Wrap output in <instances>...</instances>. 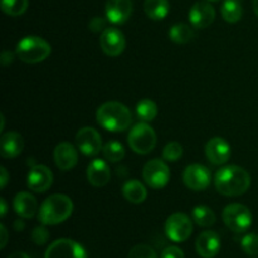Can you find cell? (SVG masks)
Returning a JSON list of instances; mask_svg holds the SVG:
<instances>
[{"mask_svg": "<svg viewBox=\"0 0 258 258\" xmlns=\"http://www.w3.org/2000/svg\"><path fill=\"white\" fill-rule=\"evenodd\" d=\"M222 17L228 23H237L243 15V8L239 0H224L221 8Z\"/></svg>", "mask_w": 258, "mask_h": 258, "instance_id": "obj_24", "label": "cell"}, {"mask_svg": "<svg viewBox=\"0 0 258 258\" xmlns=\"http://www.w3.org/2000/svg\"><path fill=\"white\" fill-rule=\"evenodd\" d=\"M253 10L258 17V0H253Z\"/></svg>", "mask_w": 258, "mask_h": 258, "instance_id": "obj_43", "label": "cell"}, {"mask_svg": "<svg viewBox=\"0 0 258 258\" xmlns=\"http://www.w3.org/2000/svg\"><path fill=\"white\" fill-rule=\"evenodd\" d=\"M97 123L111 133H122L133 123L131 111L123 103L117 101H108L101 105L96 112Z\"/></svg>", "mask_w": 258, "mask_h": 258, "instance_id": "obj_2", "label": "cell"}, {"mask_svg": "<svg viewBox=\"0 0 258 258\" xmlns=\"http://www.w3.org/2000/svg\"><path fill=\"white\" fill-rule=\"evenodd\" d=\"M143 179L151 189H163L170 180V169L161 159L149 160L143 168Z\"/></svg>", "mask_w": 258, "mask_h": 258, "instance_id": "obj_7", "label": "cell"}, {"mask_svg": "<svg viewBox=\"0 0 258 258\" xmlns=\"http://www.w3.org/2000/svg\"><path fill=\"white\" fill-rule=\"evenodd\" d=\"M102 154L110 163H118L125 158V148L118 141H108L106 145H103Z\"/></svg>", "mask_w": 258, "mask_h": 258, "instance_id": "obj_28", "label": "cell"}, {"mask_svg": "<svg viewBox=\"0 0 258 258\" xmlns=\"http://www.w3.org/2000/svg\"><path fill=\"white\" fill-rule=\"evenodd\" d=\"M197 253L202 258H214L221 251V238L214 231H204L196 241Z\"/></svg>", "mask_w": 258, "mask_h": 258, "instance_id": "obj_18", "label": "cell"}, {"mask_svg": "<svg viewBox=\"0 0 258 258\" xmlns=\"http://www.w3.org/2000/svg\"><path fill=\"white\" fill-rule=\"evenodd\" d=\"M217 191L224 197H239L251 186L248 171L238 165H228L219 169L214 176Z\"/></svg>", "mask_w": 258, "mask_h": 258, "instance_id": "obj_1", "label": "cell"}, {"mask_svg": "<svg viewBox=\"0 0 258 258\" xmlns=\"http://www.w3.org/2000/svg\"><path fill=\"white\" fill-rule=\"evenodd\" d=\"M106 24H107V22H106V19H103V18L101 17H95L91 19L90 24H88V28H90L91 32L93 33H102L103 30L106 29Z\"/></svg>", "mask_w": 258, "mask_h": 258, "instance_id": "obj_34", "label": "cell"}, {"mask_svg": "<svg viewBox=\"0 0 258 258\" xmlns=\"http://www.w3.org/2000/svg\"><path fill=\"white\" fill-rule=\"evenodd\" d=\"M30 237H32V241L34 242L37 246H43V244L47 243L48 239H49V232H48V229L45 228L44 224H43V226L35 227V228L33 229Z\"/></svg>", "mask_w": 258, "mask_h": 258, "instance_id": "obj_33", "label": "cell"}, {"mask_svg": "<svg viewBox=\"0 0 258 258\" xmlns=\"http://www.w3.org/2000/svg\"><path fill=\"white\" fill-rule=\"evenodd\" d=\"M53 184V173L48 166L35 164L27 176V185L34 193H45Z\"/></svg>", "mask_w": 258, "mask_h": 258, "instance_id": "obj_13", "label": "cell"}, {"mask_svg": "<svg viewBox=\"0 0 258 258\" xmlns=\"http://www.w3.org/2000/svg\"><path fill=\"white\" fill-rule=\"evenodd\" d=\"M242 249L248 256H257L258 254V234L248 233L242 238Z\"/></svg>", "mask_w": 258, "mask_h": 258, "instance_id": "obj_31", "label": "cell"}, {"mask_svg": "<svg viewBox=\"0 0 258 258\" xmlns=\"http://www.w3.org/2000/svg\"><path fill=\"white\" fill-rule=\"evenodd\" d=\"M13 60H14V54H13L12 52H9V50H4L2 54V58H0L2 64L4 66V67H7V66L12 64Z\"/></svg>", "mask_w": 258, "mask_h": 258, "instance_id": "obj_36", "label": "cell"}, {"mask_svg": "<svg viewBox=\"0 0 258 258\" xmlns=\"http://www.w3.org/2000/svg\"><path fill=\"white\" fill-rule=\"evenodd\" d=\"M54 163L58 169L62 171H70L77 165L78 163V151L71 143H60L55 146L53 153Z\"/></svg>", "mask_w": 258, "mask_h": 258, "instance_id": "obj_17", "label": "cell"}, {"mask_svg": "<svg viewBox=\"0 0 258 258\" xmlns=\"http://www.w3.org/2000/svg\"><path fill=\"white\" fill-rule=\"evenodd\" d=\"M183 181L186 188L194 191L206 190L212 181L211 171L201 164H191L184 169Z\"/></svg>", "mask_w": 258, "mask_h": 258, "instance_id": "obj_11", "label": "cell"}, {"mask_svg": "<svg viewBox=\"0 0 258 258\" xmlns=\"http://www.w3.org/2000/svg\"><path fill=\"white\" fill-rule=\"evenodd\" d=\"M127 143L134 153L146 155L155 149L156 134L148 122L143 121L131 128L127 136Z\"/></svg>", "mask_w": 258, "mask_h": 258, "instance_id": "obj_5", "label": "cell"}, {"mask_svg": "<svg viewBox=\"0 0 258 258\" xmlns=\"http://www.w3.org/2000/svg\"><path fill=\"white\" fill-rule=\"evenodd\" d=\"M7 212H8L7 201H5V198H0V216H2V218H4Z\"/></svg>", "mask_w": 258, "mask_h": 258, "instance_id": "obj_39", "label": "cell"}, {"mask_svg": "<svg viewBox=\"0 0 258 258\" xmlns=\"http://www.w3.org/2000/svg\"><path fill=\"white\" fill-rule=\"evenodd\" d=\"M144 10L150 19L163 20L170 12V4L169 0H145Z\"/></svg>", "mask_w": 258, "mask_h": 258, "instance_id": "obj_23", "label": "cell"}, {"mask_svg": "<svg viewBox=\"0 0 258 258\" xmlns=\"http://www.w3.org/2000/svg\"><path fill=\"white\" fill-rule=\"evenodd\" d=\"M111 179V170L108 164L102 159H93L87 166V180L95 188L107 185Z\"/></svg>", "mask_w": 258, "mask_h": 258, "instance_id": "obj_19", "label": "cell"}, {"mask_svg": "<svg viewBox=\"0 0 258 258\" xmlns=\"http://www.w3.org/2000/svg\"><path fill=\"white\" fill-rule=\"evenodd\" d=\"M216 19V10L208 2H197L189 10V22L197 29H206Z\"/></svg>", "mask_w": 258, "mask_h": 258, "instance_id": "obj_14", "label": "cell"}, {"mask_svg": "<svg viewBox=\"0 0 258 258\" xmlns=\"http://www.w3.org/2000/svg\"><path fill=\"white\" fill-rule=\"evenodd\" d=\"M44 258H87L85 247L70 238H60L50 243Z\"/></svg>", "mask_w": 258, "mask_h": 258, "instance_id": "obj_9", "label": "cell"}, {"mask_svg": "<svg viewBox=\"0 0 258 258\" xmlns=\"http://www.w3.org/2000/svg\"><path fill=\"white\" fill-rule=\"evenodd\" d=\"M127 258H158V254L148 244H136L130 249Z\"/></svg>", "mask_w": 258, "mask_h": 258, "instance_id": "obj_32", "label": "cell"}, {"mask_svg": "<svg viewBox=\"0 0 258 258\" xmlns=\"http://www.w3.org/2000/svg\"><path fill=\"white\" fill-rule=\"evenodd\" d=\"M24 149V140L19 133L8 131L0 139V154L4 159H14L22 154Z\"/></svg>", "mask_w": 258, "mask_h": 258, "instance_id": "obj_20", "label": "cell"}, {"mask_svg": "<svg viewBox=\"0 0 258 258\" xmlns=\"http://www.w3.org/2000/svg\"><path fill=\"white\" fill-rule=\"evenodd\" d=\"M161 258H185V256L179 247L169 246L161 252Z\"/></svg>", "mask_w": 258, "mask_h": 258, "instance_id": "obj_35", "label": "cell"}, {"mask_svg": "<svg viewBox=\"0 0 258 258\" xmlns=\"http://www.w3.org/2000/svg\"><path fill=\"white\" fill-rule=\"evenodd\" d=\"M193 233V222L185 213H174L165 222V234L170 241L181 243Z\"/></svg>", "mask_w": 258, "mask_h": 258, "instance_id": "obj_8", "label": "cell"}, {"mask_svg": "<svg viewBox=\"0 0 258 258\" xmlns=\"http://www.w3.org/2000/svg\"><path fill=\"white\" fill-rule=\"evenodd\" d=\"M29 5V0H2V10L10 17L24 14Z\"/></svg>", "mask_w": 258, "mask_h": 258, "instance_id": "obj_29", "label": "cell"}, {"mask_svg": "<svg viewBox=\"0 0 258 258\" xmlns=\"http://www.w3.org/2000/svg\"><path fill=\"white\" fill-rule=\"evenodd\" d=\"M231 145L223 138H212L206 145V156L213 165H224L231 158Z\"/></svg>", "mask_w": 258, "mask_h": 258, "instance_id": "obj_15", "label": "cell"}, {"mask_svg": "<svg viewBox=\"0 0 258 258\" xmlns=\"http://www.w3.org/2000/svg\"><path fill=\"white\" fill-rule=\"evenodd\" d=\"M223 222L231 231L236 233H243L249 227L252 226L253 222V216L248 207L241 203H232L228 204L223 209Z\"/></svg>", "mask_w": 258, "mask_h": 258, "instance_id": "obj_6", "label": "cell"}, {"mask_svg": "<svg viewBox=\"0 0 258 258\" xmlns=\"http://www.w3.org/2000/svg\"><path fill=\"white\" fill-rule=\"evenodd\" d=\"M0 120H2V126H0V131H3L4 130V127H5V117H4V115H0Z\"/></svg>", "mask_w": 258, "mask_h": 258, "instance_id": "obj_42", "label": "cell"}, {"mask_svg": "<svg viewBox=\"0 0 258 258\" xmlns=\"http://www.w3.org/2000/svg\"><path fill=\"white\" fill-rule=\"evenodd\" d=\"M100 47L108 57H118L126 48V39L123 33L115 27L106 28L100 37Z\"/></svg>", "mask_w": 258, "mask_h": 258, "instance_id": "obj_12", "label": "cell"}, {"mask_svg": "<svg viewBox=\"0 0 258 258\" xmlns=\"http://www.w3.org/2000/svg\"><path fill=\"white\" fill-rule=\"evenodd\" d=\"M134 5L131 0H107L105 12L106 18L110 23L116 25L123 24L130 19Z\"/></svg>", "mask_w": 258, "mask_h": 258, "instance_id": "obj_16", "label": "cell"}, {"mask_svg": "<svg viewBox=\"0 0 258 258\" xmlns=\"http://www.w3.org/2000/svg\"><path fill=\"white\" fill-rule=\"evenodd\" d=\"M24 222L22 221V219H18V221H15L14 223V229L15 231H23L24 229Z\"/></svg>", "mask_w": 258, "mask_h": 258, "instance_id": "obj_41", "label": "cell"}, {"mask_svg": "<svg viewBox=\"0 0 258 258\" xmlns=\"http://www.w3.org/2000/svg\"><path fill=\"white\" fill-rule=\"evenodd\" d=\"M136 115L144 122H150L158 116V106L153 100L144 98L136 105Z\"/></svg>", "mask_w": 258, "mask_h": 258, "instance_id": "obj_27", "label": "cell"}, {"mask_svg": "<svg viewBox=\"0 0 258 258\" xmlns=\"http://www.w3.org/2000/svg\"><path fill=\"white\" fill-rule=\"evenodd\" d=\"M122 196L127 202L134 204H140L148 197V190H146L145 185L139 180H131L126 181L122 186Z\"/></svg>", "mask_w": 258, "mask_h": 258, "instance_id": "obj_22", "label": "cell"}, {"mask_svg": "<svg viewBox=\"0 0 258 258\" xmlns=\"http://www.w3.org/2000/svg\"><path fill=\"white\" fill-rule=\"evenodd\" d=\"M52 53V47L43 38L37 35H27L18 42L15 54L22 62L37 64L47 59Z\"/></svg>", "mask_w": 258, "mask_h": 258, "instance_id": "obj_4", "label": "cell"}, {"mask_svg": "<svg viewBox=\"0 0 258 258\" xmlns=\"http://www.w3.org/2000/svg\"><path fill=\"white\" fill-rule=\"evenodd\" d=\"M8 181H9V173H8L4 166H2L0 168V188L4 189L7 186Z\"/></svg>", "mask_w": 258, "mask_h": 258, "instance_id": "obj_37", "label": "cell"}, {"mask_svg": "<svg viewBox=\"0 0 258 258\" xmlns=\"http://www.w3.org/2000/svg\"><path fill=\"white\" fill-rule=\"evenodd\" d=\"M73 212L72 199L64 194H52L43 201L38 211V219L44 226L63 223Z\"/></svg>", "mask_w": 258, "mask_h": 258, "instance_id": "obj_3", "label": "cell"}, {"mask_svg": "<svg viewBox=\"0 0 258 258\" xmlns=\"http://www.w3.org/2000/svg\"><path fill=\"white\" fill-rule=\"evenodd\" d=\"M191 218L199 227H211L216 223V214L209 207L197 206L191 211Z\"/></svg>", "mask_w": 258, "mask_h": 258, "instance_id": "obj_26", "label": "cell"}, {"mask_svg": "<svg viewBox=\"0 0 258 258\" xmlns=\"http://www.w3.org/2000/svg\"><path fill=\"white\" fill-rule=\"evenodd\" d=\"M183 153L184 150L181 144H179L178 141H171V143H169L168 145H165V148H164L163 159L166 161L174 163V161H178L179 159L183 156Z\"/></svg>", "mask_w": 258, "mask_h": 258, "instance_id": "obj_30", "label": "cell"}, {"mask_svg": "<svg viewBox=\"0 0 258 258\" xmlns=\"http://www.w3.org/2000/svg\"><path fill=\"white\" fill-rule=\"evenodd\" d=\"M8 258H30L28 256L25 252H14V253H12L10 256H8Z\"/></svg>", "mask_w": 258, "mask_h": 258, "instance_id": "obj_40", "label": "cell"}, {"mask_svg": "<svg viewBox=\"0 0 258 258\" xmlns=\"http://www.w3.org/2000/svg\"><path fill=\"white\" fill-rule=\"evenodd\" d=\"M0 234H2V241H0V248H5V246H7L8 243V231L7 228H5L4 224H0Z\"/></svg>", "mask_w": 258, "mask_h": 258, "instance_id": "obj_38", "label": "cell"}, {"mask_svg": "<svg viewBox=\"0 0 258 258\" xmlns=\"http://www.w3.org/2000/svg\"><path fill=\"white\" fill-rule=\"evenodd\" d=\"M77 149L86 156H96L102 151V138L96 128L86 126L76 134Z\"/></svg>", "mask_w": 258, "mask_h": 258, "instance_id": "obj_10", "label": "cell"}, {"mask_svg": "<svg viewBox=\"0 0 258 258\" xmlns=\"http://www.w3.org/2000/svg\"><path fill=\"white\" fill-rule=\"evenodd\" d=\"M209 2H217V0H209Z\"/></svg>", "mask_w": 258, "mask_h": 258, "instance_id": "obj_44", "label": "cell"}, {"mask_svg": "<svg viewBox=\"0 0 258 258\" xmlns=\"http://www.w3.org/2000/svg\"><path fill=\"white\" fill-rule=\"evenodd\" d=\"M169 38L176 44H186L194 38V32L191 27H189L185 23H178L170 28Z\"/></svg>", "mask_w": 258, "mask_h": 258, "instance_id": "obj_25", "label": "cell"}, {"mask_svg": "<svg viewBox=\"0 0 258 258\" xmlns=\"http://www.w3.org/2000/svg\"><path fill=\"white\" fill-rule=\"evenodd\" d=\"M13 208H14L15 213L20 217V218L29 219L33 218L37 213L38 209V202L34 196H32L28 191H20L13 199Z\"/></svg>", "mask_w": 258, "mask_h": 258, "instance_id": "obj_21", "label": "cell"}]
</instances>
